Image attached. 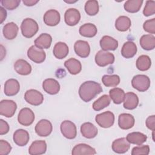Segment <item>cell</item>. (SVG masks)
Returning a JSON list of instances; mask_svg holds the SVG:
<instances>
[{"mask_svg":"<svg viewBox=\"0 0 155 155\" xmlns=\"http://www.w3.org/2000/svg\"><path fill=\"white\" fill-rule=\"evenodd\" d=\"M24 99L28 104L38 106L41 105L44 101V96L39 91L34 89L27 90L24 94Z\"/></svg>","mask_w":155,"mask_h":155,"instance_id":"7","label":"cell"},{"mask_svg":"<svg viewBox=\"0 0 155 155\" xmlns=\"http://www.w3.org/2000/svg\"><path fill=\"white\" fill-rule=\"evenodd\" d=\"M51 42L52 38L49 34L42 33L35 40V45L42 50L47 49L50 47Z\"/></svg>","mask_w":155,"mask_h":155,"instance_id":"28","label":"cell"},{"mask_svg":"<svg viewBox=\"0 0 155 155\" xmlns=\"http://www.w3.org/2000/svg\"><path fill=\"white\" fill-rule=\"evenodd\" d=\"M146 126L147 128L152 131H154L155 130V116L152 115L150 116L146 119Z\"/></svg>","mask_w":155,"mask_h":155,"instance_id":"46","label":"cell"},{"mask_svg":"<svg viewBox=\"0 0 155 155\" xmlns=\"http://www.w3.org/2000/svg\"><path fill=\"white\" fill-rule=\"evenodd\" d=\"M100 46L102 50H115L118 47V41L110 36H104L100 40Z\"/></svg>","mask_w":155,"mask_h":155,"instance_id":"22","label":"cell"},{"mask_svg":"<svg viewBox=\"0 0 155 155\" xmlns=\"http://www.w3.org/2000/svg\"><path fill=\"white\" fill-rule=\"evenodd\" d=\"M27 56L30 60L37 64L43 62L46 58L45 51L36 45H32L28 48Z\"/></svg>","mask_w":155,"mask_h":155,"instance_id":"10","label":"cell"},{"mask_svg":"<svg viewBox=\"0 0 155 155\" xmlns=\"http://www.w3.org/2000/svg\"><path fill=\"white\" fill-rule=\"evenodd\" d=\"M82 135L87 139H92L97 134V128L91 122H85L81 126Z\"/></svg>","mask_w":155,"mask_h":155,"instance_id":"23","label":"cell"},{"mask_svg":"<svg viewBox=\"0 0 155 155\" xmlns=\"http://www.w3.org/2000/svg\"><path fill=\"white\" fill-rule=\"evenodd\" d=\"M95 120L96 123L102 128H109L113 126L114 122V115L110 111H107L96 116Z\"/></svg>","mask_w":155,"mask_h":155,"instance_id":"4","label":"cell"},{"mask_svg":"<svg viewBox=\"0 0 155 155\" xmlns=\"http://www.w3.org/2000/svg\"><path fill=\"white\" fill-rule=\"evenodd\" d=\"M9 131V125L8 123L3 119L0 120V134L3 135L7 133Z\"/></svg>","mask_w":155,"mask_h":155,"instance_id":"47","label":"cell"},{"mask_svg":"<svg viewBox=\"0 0 155 155\" xmlns=\"http://www.w3.org/2000/svg\"><path fill=\"white\" fill-rule=\"evenodd\" d=\"M53 130L51 123L47 119H41L35 126V131L38 135L41 137L49 136Z\"/></svg>","mask_w":155,"mask_h":155,"instance_id":"11","label":"cell"},{"mask_svg":"<svg viewBox=\"0 0 155 155\" xmlns=\"http://www.w3.org/2000/svg\"><path fill=\"white\" fill-rule=\"evenodd\" d=\"M4 49V48L3 46L1 45V61L3 59L4 57L5 56V51L3 52Z\"/></svg>","mask_w":155,"mask_h":155,"instance_id":"50","label":"cell"},{"mask_svg":"<svg viewBox=\"0 0 155 155\" xmlns=\"http://www.w3.org/2000/svg\"><path fill=\"white\" fill-rule=\"evenodd\" d=\"M61 19L60 14L58 11L50 9L47 11L44 15L43 20L44 23L48 26H55L58 25Z\"/></svg>","mask_w":155,"mask_h":155,"instance_id":"13","label":"cell"},{"mask_svg":"<svg viewBox=\"0 0 155 155\" xmlns=\"http://www.w3.org/2000/svg\"><path fill=\"white\" fill-rule=\"evenodd\" d=\"M43 90L50 94H56L60 90V85L54 79L48 78L44 81L42 83Z\"/></svg>","mask_w":155,"mask_h":155,"instance_id":"16","label":"cell"},{"mask_svg":"<svg viewBox=\"0 0 155 155\" xmlns=\"http://www.w3.org/2000/svg\"><path fill=\"white\" fill-rule=\"evenodd\" d=\"M110 102L111 99L110 96L107 94H104L94 102L92 107L95 111H100L108 107L110 105Z\"/></svg>","mask_w":155,"mask_h":155,"instance_id":"37","label":"cell"},{"mask_svg":"<svg viewBox=\"0 0 155 155\" xmlns=\"http://www.w3.org/2000/svg\"><path fill=\"white\" fill-rule=\"evenodd\" d=\"M64 66L71 74H77L82 70V65L79 61L74 58H70L64 62Z\"/></svg>","mask_w":155,"mask_h":155,"instance_id":"29","label":"cell"},{"mask_svg":"<svg viewBox=\"0 0 155 155\" xmlns=\"http://www.w3.org/2000/svg\"><path fill=\"white\" fill-rule=\"evenodd\" d=\"M68 51L69 49L67 45L62 42H57L54 45L53 50L54 56L59 59L65 58L68 54Z\"/></svg>","mask_w":155,"mask_h":155,"instance_id":"30","label":"cell"},{"mask_svg":"<svg viewBox=\"0 0 155 155\" xmlns=\"http://www.w3.org/2000/svg\"><path fill=\"white\" fill-rule=\"evenodd\" d=\"M20 90L19 82L15 79H8L4 84V93L6 96H12L16 95Z\"/></svg>","mask_w":155,"mask_h":155,"instance_id":"18","label":"cell"},{"mask_svg":"<svg viewBox=\"0 0 155 155\" xmlns=\"http://www.w3.org/2000/svg\"><path fill=\"white\" fill-rule=\"evenodd\" d=\"M102 82L106 87H116L120 82V78L117 74H106L102 78Z\"/></svg>","mask_w":155,"mask_h":155,"instance_id":"39","label":"cell"},{"mask_svg":"<svg viewBox=\"0 0 155 155\" xmlns=\"http://www.w3.org/2000/svg\"><path fill=\"white\" fill-rule=\"evenodd\" d=\"M139 42L141 47L145 50H151L155 47V37L152 35H143Z\"/></svg>","mask_w":155,"mask_h":155,"instance_id":"33","label":"cell"},{"mask_svg":"<svg viewBox=\"0 0 155 155\" xmlns=\"http://www.w3.org/2000/svg\"><path fill=\"white\" fill-rule=\"evenodd\" d=\"M98 2L95 0L87 1L85 4V11L90 16H94L99 12Z\"/></svg>","mask_w":155,"mask_h":155,"instance_id":"40","label":"cell"},{"mask_svg":"<svg viewBox=\"0 0 155 155\" xmlns=\"http://www.w3.org/2000/svg\"><path fill=\"white\" fill-rule=\"evenodd\" d=\"M65 23L70 26H74L78 24L81 19V14L78 10L71 8L66 10L64 15Z\"/></svg>","mask_w":155,"mask_h":155,"instance_id":"12","label":"cell"},{"mask_svg":"<svg viewBox=\"0 0 155 155\" xmlns=\"http://www.w3.org/2000/svg\"><path fill=\"white\" fill-rule=\"evenodd\" d=\"M143 13L145 16H149L155 13V1H147L143 10Z\"/></svg>","mask_w":155,"mask_h":155,"instance_id":"41","label":"cell"},{"mask_svg":"<svg viewBox=\"0 0 155 155\" xmlns=\"http://www.w3.org/2000/svg\"><path fill=\"white\" fill-rule=\"evenodd\" d=\"M135 120L133 115L129 113H122L119 116L118 125L122 130H128L134 125Z\"/></svg>","mask_w":155,"mask_h":155,"instance_id":"17","label":"cell"},{"mask_svg":"<svg viewBox=\"0 0 155 155\" xmlns=\"http://www.w3.org/2000/svg\"><path fill=\"white\" fill-rule=\"evenodd\" d=\"M20 2V0H2L1 1V3L5 8L13 10L19 6Z\"/></svg>","mask_w":155,"mask_h":155,"instance_id":"42","label":"cell"},{"mask_svg":"<svg viewBox=\"0 0 155 155\" xmlns=\"http://www.w3.org/2000/svg\"><path fill=\"white\" fill-rule=\"evenodd\" d=\"M7 17V12L6 10L2 7H0V20H1V23L2 24L5 19Z\"/></svg>","mask_w":155,"mask_h":155,"instance_id":"48","label":"cell"},{"mask_svg":"<svg viewBox=\"0 0 155 155\" xmlns=\"http://www.w3.org/2000/svg\"><path fill=\"white\" fill-rule=\"evenodd\" d=\"M17 105L12 100H2L0 102V114L6 117H12L16 110Z\"/></svg>","mask_w":155,"mask_h":155,"instance_id":"6","label":"cell"},{"mask_svg":"<svg viewBox=\"0 0 155 155\" xmlns=\"http://www.w3.org/2000/svg\"><path fill=\"white\" fill-rule=\"evenodd\" d=\"M47 150V143L45 140H35L32 142L28 148V153L31 155L44 154Z\"/></svg>","mask_w":155,"mask_h":155,"instance_id":"20","label":"cell"},{"mask_svg":"<svg viewBox=\"0 0 155 155\" xmlns=\"http://www.w3.org/2000/svg\"><path fill=\"white\" fill-rule=\"evenodd\" d=\"M74 49L76 54L82 58L88 57L90 53L89 44L88 42L82 40H78L74 43Z\"/></svg>","mask_w":155,"mask_h":155,"instance_id":"14","label":"cell"},{"mask_svg":"<svg viewBox=\"0 0 155 155\" xmlns=\"http://www.w3.org/2000/svg\"><path fill=\"white\" fill-rule=\"evenodd\" d=\"M14 69L16 72L21 75H28L31 71V65L24 59H18L14 64Z\"/></svg>","mask_w":155,"mask_h":155,"instance_id":"21","label":"cell"},{"mask_svg":"<svg viewBox=\"0 0 155 155\" xmlns=\"http://www.w3.org/2000/svg\"><path fill=\"white\" fill-rule=\"evenodd\" d=\"M136 67L140 71L148 70L151 65V61L150 58L147 55L140 56L136 62Z\"/></svg>","mask_w":155,"mask_h":155,"instance_id":"36","label":"cell"},{"mask_svg":"<svg viewBox=\"0 0 155 155\" xmlns=\"http://www.w3.org/2000/svg\"><path fill=\"white\" fill-rule=\"evenodd\" d=\"M124 107L127 110H133L139 104V98L135 93L128 92L125 94L124 99Z\"/></svg>","mask_w":155,"mask_h":155,"instance_id":"24","label":"cell"},{"mask_svg":"<svg viewBox=\"0 0 155 155\" xmlns=\"http://www.w3.org/2000/svg\"><path fill=\"white\" fill-rule=\"evenodd\" d=\"M142 3V0H128L125 2L124 7L129 13H136L140 9Z\"/></svg>","mask_w":155,"mask_h":155,"instance_id":"38","label":"cell"},{"mask_svg":"<svg viewBox=\"0 0 155 155\" xmlns=\"http://www.w3.org/2000/svg\"><path fill=\"white\" fill-rule=\"evenodd\" d=\"M131 24V19L128 17L120 16L116 20L115 27L118 31H125L130 28Z\"/></svg>","mask_w":155,"mask_h":155,"instance_id":"34","label":"cell"},{"mask_svg":"<svg viewBox=\"0 0 155 155\" xmlns=\"http://www.w3.org/2000/svg\"><path fill=\"white\" fill-rule=\"evenodd\" d=\"M13 139L17 145L23 147L27 144L30 137L28 131L23 129H18L15 131Z\"/></svg>","mask_w":155,"mask_h":155,"instance_id":"19","label":"cell"},{"mask_svg":"<svg viewBox=\"0 0 155 155\" xmlns=\"http://www.w3.org/2000/svg\"><path fill=\"white\" fill-rule=\"evenodd\" d=\"M110 97L116 104H121L125 97V92L124 91L120 88H114L110 90L109 91Z\"/></svg>","mask_w":155,"mask_h":155,"instance_id":"35","label":"cell"},{"mask_svg":"<svg viewBox=\"0 0 155 155\" xmlns=\"http://www.w3.org/2000/svg\"><path fill=\"white\" fill-rule=\"evenodd\" d=\"M22 35L27 38H32L38 31L39 26L36 21L31 18L23 20L21 25Z\"/></svg>","mask_w":155,"mask_h":155,"instance_id":"2","label":"cell"},{"mask_svg":"<svg viewBox=\"0 0 155 155\" xmlns=\"http://www.w3.org/2000/svg\"><path fill=\"white\" fill-rule=\"evenodd\" d=\"M150 153V147L148 145L135 147L132 149L131 154L132 155H148Z\"/></svg>","mask_w":155,"mask_h":155,"instance_id":"43","label":"cell"},{"mask_svg":"<svg viewBox=\"0 0 155 155\" xmlns=\"http://www.w3.org/2000/svg\"><path fill=\"white\" fill-rule=\"evenodd\" d=\"M67 3H74L77 2V1H64Z\"/></svg>","mask_w":155,"mask_h":155,"instance_id":"51","label":"cell"},{"mask_svg":"<svg viewBox=\"0 0 155 155\" xmlns=\"http://www.w3.org/2000/svg\"><path fill=\"white\" fill-rule=\"evenodd\" d=\"M95 62L100 67H105L112 64L114 62V56L113 53L104 50H99L95 55Z\"/></svg>","mask_w":155,"mask_h":155,"instance_id":"5","label":"cell"},{"mask_svg":"<svg viewBox=\"0 0 155 155\" xmlns=\"http://www.w3.org/2000/svg\"><path fill=\"white\" fill-rule=\"evenodd\" d=\"M61 131L62 135L68 139H74L77 135V129L75 124L70 120H64L61 124Z\"/></svg>","mask_w":155,"mask_h":155,"instance_id":"8","label":"cell"},{"mask_svg":"<svg viewBox=\"0 0 155 155\" xmlns=\"http://www.w3.org/2000/svg\"><path fill=\"white\" fill-rule=\"evenodd\" d=\"M132 87L140 92L147 91L150 86V79L148 76L144 74L134 76L131 80Z\"/></svg>","mask_w":155,"mask_h":155,"instance_id":"3","label":"cell"},{"mask_svg":"<svg viewBox=\"0 0 155 155\" xmlns=\"http://www.w3.org/2000/svg\"><path fill=\"white\" fill-rule=\"evenodd\" d=\"M12 150V147L6 140H0V154L7 155Z\"/></svg>","mask_w":155,"mask_h":155,"instance_id":"45","label":"cell"},{"mask_svg":"<svg viewBox=\"0 0 155 155\" xmlns=\"http://www.w3.org/2000/svg\"><path fill=\"white\" fill-rule=\"evenodd\" d=\"M127 140L130 143L140 145L147 139V136L140 132H132L127 134Z\"/></svg>","mask_w":155,"mask_h":155,"instance_id":"32","label":"cell"},{"mask_svg":"<svg viewBox=\"0 0 155 155\" xmlns=\"http://www.w3.org/2000/svg\"><path fill=\"white\" fill-rule=\"evenodd\" d=\"M96 151L95 149L91 146L85 143H79L75 145L73 150L71 154L73 155H81V154H95Z\"/></svg>","mask_w":155,"mask_h":155,"instance_id":"27","label":"cell"},{"mask_svg":"<svg viewBox=\"0 0 155 155\" xmlns=\"http://www.w3.org/2000/svg\"><path fill=\"white\" fill-rule=\"evenodd\" d=\"M97 32L96 25L91 23H86L79 28V33L81 36L87 38L94 37Z\"/></svg>","mask_w":155,"mask_h":155,"instance_id":"31","label":"cell"},{"mask_svg":"<svg viewBox=\"0 0 155 155\" xmlns=\"http://www.w3.org/2000/svg\"><path fill=\"white\" fill-rule=\"evenodd\" d=\"M102 91V88L100 84L94 81H88L81 85L79 89V94L82 101L88 102Z\"/></svg>","mask_w":155,"mask_h":155,"instance_id":"1","label":"cell"},{"mask_svg":"<svg viewBox=\"0 0 155 155\" xmlns=\"http://www.w3.org/2000/svg\"><path fill=\"white\" fill-rule=\"evenodd\" d=\"M137 46L132 41L125 42L121 49V54L123 57L127 59L133 58L137 52Z\"/></svg>","mask_w":155,"mask_h":155,"instance_id":"26","label":"cell"},{"mask_svg":"<svg viewBox=\"0 0 155 155\" xmlns=\"http://www.w3.org/2000/svg\"><path fill=\"white\" fill-rule=\"evenodd\" d=\"M18 27L15 23L13 22H8L3 27V35L7 39H13L16 37L18 33Z\"/></svg>","mask_w":155,"mask_h":155,"instance_id":"25","label":"cell"},{"mask_svg":"<svg viewBox=\"0 0 155 155\" xmlns=\"http://www.w3.org/2000/svg\"><path fill=\"white\" fill-rule=\"evenodd\" d=\"M143 29L145 31L151 34L155 33V19H148L146 21L143 25Z\"/></svg>","mask_w":155,"mask_h":155,"instance_id":"44","label":"cell"},{"mask_svg":"<svg viewBox=\"0 0 155 155\" xmlns=\"http://www.w3.org/2000/svg\"><path fill=\"white\" fill-rule=\"evenodd\" d=\"M35 120V114L29 108L21 109L18 114V120L19 123L24 126H29L33 124Z\"/></svg>","mask_w":155,"mask_h":155,"instance_id":"9","label":"cell"},{"mask_svg":"<svg viewBox=\"0 0 155 155\" xmlns=\"http://www.w3.org/2000/svg\"><path fill=\"white\" fill-rule=\"evenodd\" d=\"M111 147L114 152L119 154H123L128 151L130 147V145L125 137H121L114 140L112 143Z\"/></svg>","mask_w":155,"mask_h":155,"instance_id":"15","label":"cell"},{"mask_svg":"<svg viewBox=\"0 0 155 155\" xmlns=\"http://www.w3.org/2000/svg\"><path fill=\"white\" fill-rule=\"evenodd\" d=\"M23 3L27 6H33L37 4L39 1L38 0H24Z\"/></svg>","mask_w":155,"mask_h":155,"instance_id":"49","label":"cell"}]
</instances>
